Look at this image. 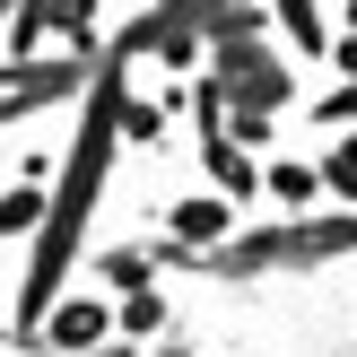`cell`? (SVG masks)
Here are the masks:
<instances>
[{
  "label": "cell",
  "mask_w": 357,
  "mask_h": 357,
  "mask_svg": "<svg viewBox=\"0 0 357 357\" xmlns=\"http://www.w3.org/2000/svg\"><path fill=\"white\" fill-rule=\"evenodd\" d=\"M114 149H122V52H96V70H87V87H79V139H70V157L44 183V218H35L26 279H17V323L26 331L44 323V305L61 296L70 261H79V244H87V218H96L105 174H114Z\"/></svg>",
  "instance_id": "6da1fadb"
},
{
  "label": "cell",
  "mask_w": 357,
  "mask_h": 357,
  "mask_svg": "<svg viewBox=\"0 0 357 357\" xmlns=\"http://www.w3.org/2000/svg\"><path fill=\"white\" fill-rule=\"evenodd\" d=\"M323 253H357V209H349V218H279V227H253L236 261H323Z\"/></svg>",
  "instance_id": "7a4b0ae2"
},
{
  "label": "cell",
  "mask_w": 357,
  "mask_h": 357,
  "mask_svg": "<svg viewBox=\"0 0 357 357\" xmlns=\"http://www.w3.org/2000/svg\"><path fill=\"white\" fill-rule=\"evenodd\" d=\"M87 70L96 61H44V52H17V61H0V122L35 114V105H61L87 87Z\"/></svg>",
  "instance_id": "3957f363"
},
{
  "label": "cell",
  "mask_w": 357,
  "mask_h": 357,
  "mask_svg": "<svg viewBox=\"0 0 357 357\" xmlns=\"http://www.w3.org/2000/svg\"><path fill=\"white\" fill-rule=\"evenodd\" d=\"M35 331H44L52 349H96L105 331H114V305H105V296H52Z\"/></svg>",
  "instance_id": "277c9868"
},
{
  "label": "cell",
  "mask_w": 357,
  "mask_h": 357,
  "mask_svg": "<svg viewBox=\"0 0 357 357\" xmlns=\"http://www.w3.org/2000/svg\"><path fill=\"white\" fill-rule=\"evenodd\" d=\"M236 236V201L227 192H192V201H174V244L183 253H209V244Z\"/></svg>",
  "instance_id": "5b68a950"
},
{
  "label": "cell",
  "mask_w": 357,
  "mask_h": 357,
  "mask_svg": "<svg viewBox=\"0 0 357 357\" xmlns=\"http://www.w3.org/2000/svg\"><path fill=\"white\" fill-rule=\"evenodd\" d=\"M44 183H52V166L35 157V166H26V183H17V192H0V236H35V218H44Z\"/></svg>",
  "instance_id": "8992f818"
},
{
  "label": "cell",
  "mask_w": 357,
  "mask_h": 357,
  "mask_svg": "<svg viewBox=\"0 0 357 357\" xmlns=\"http://www.w3.org/2000/svg\"><path fill=\"white\" fill-rule=\"evenodd\" d=\"M261 192H271L279 209H314V192H323V166H305V157H279V166H261Z\"/></svg>",
  "instance_id": "52a82bcc"
},
{
  "label": "cell",
  "mask_w": 357,
  "mask_h": 357,
  "mask_svg": "<svg viewBox=\"0 0 357 357\" xmlns=\"http://www.w3.org/2000/svg\"><path fill=\"white\" fill-rule=\"evenodd\" d=\"M271 17H279V35H288V44L305 52V61L331 44V26H323V9H314V0H271Z\"/></svg>",
  "instance_id": "ba28073f"
},
{
  "label": "cell",
  "mask_w": 357,
  "mask_h": 357,
  "mask_svg": "<svg viewBox=\"0 0 357 357\" xmlns=\"http://www.w3.org/2000/svg\"><path fill=\"white\" fill-rule=\"evenodd\" d=\"M323 183H331V201H349V209H357V139H349V149L323 166Z\"/></svg>",
  "instance_id": "9c48e42d"
},
{
  "label": "cell",
  "mask_w": 357,
  "mask_h": 357,
  "mask_svg": "<svg viewBox=\"0 0 357 357\" xmlns=\"http://www.w3.org/2000/svg\"><path fill=\"white\" fill-rule=\"evenodd\" d=\"M114 323H122V331H157V323H166V305H157L149 288H131V305H122Z\"/></svg>",
  "instance_id": "30bf717a"
},
{
  "label": "cell",
  "mask_w": 357,
  "mask_h": 357,
  "mask_svg": "<svg viewBox=\"0 0 357 357\" xmlns=\"http://www.w3.org/2000/svg\"><path fill=\"white\" fill-rule=\"evenodd\" d=\"M149 271H157L149 253H114V261H105V279H114V288H149Z\"/></svg>",
  "instance_id": "8fae6325"
},
{
  "label": "cell",
  "mask_w": 357,
  "mask_h": 357,
  "mask_svg": "<svg viewBox=\"0 0 357 357\" xmlns=\"http://www.w3.org/2000/svg\"><path fill=\"white\" fill-rule=\"evenodd\" d=\"M314 114H323V122H357V79H340L323 105H314Z\"/></svg>",
  "instance_id": "7c38bea8"
},
{
  "label": "cell",
  "mask_w": 357,
  "mask_h": 357,
  "mask_svg": "<svg viewBox=\"0 0 357 357\" xmlns=\"http://www.w3.org/2000/svg\"><path fill=\"white\" fill-rule=\"evenodd\" d=\"M323 52H331V70H340V79H357V26H349V35H331Z\"/></svg>",
  "instance_id": "4fadbf2b"
},
{
  "label": "cell",
  "mask_w": 357,
  "mask_h": 357,
  "mask_svg": "<svg viewBox=\"0 0 357 357\" xmlns=\"http://www.w3.org/2000/svg\"><path fill=\"white\" fill-rule=\"evenodd\" d=\"M122 131H131V139H149V131H157V105H131V96H122Z\"/></svg>",
  "instance_id": "5bb4252c"
},
{
  "label": "cell",
  "mask_w": 357,
  "mask_h": 357,
  "mask_svg": "<svg viewBox=\"0 0 357 357\" xmlns=\"http://www.w3.org/2000/svg\"><path fill=\"white\" fill-rule=\"evenodd\" d=\"M349 26H357V0H349Z\"/></svg>",
  "instance_id": "9a60e30c"
},
{
  "label": "cell",
  "mask_w": 357,
  "mask_h": 357,
  "mask_svg": "<svg viewBox=\"0 0 357 357\" xmlns=\"http://www.w3.org/2000/svg\"><path fill=\"white\" fill-rule=\"evenodd\" d=\"M149 9H157V0H149Z\"/></svg>",
  "instance_id": "2e32d148"
}]
</instances>
